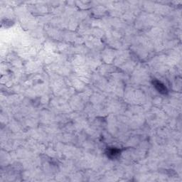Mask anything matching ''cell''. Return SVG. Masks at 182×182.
<instances>
[{
	"instance_id": "obj_2",
	"label": "cell",
	"mask_w": 182,
	"mask_h": 182,
	"mask_svg": "<svg viewBox=\"0 0 182 182\" xmlns=\"http://www.w3.org/2000/svg\"><path fill=\"white\" fill-rule=\"evenodd\" d=\"M119 153H120V151L119 149H116V148H111V149H108V151H107V155H108V157L113 159L115 158L118 156Z\"/></svg>"
},
{
	"instance_id": "obj_1",
	"label": "cell",
	"mask_w": 182,
	"mask_h": 182,
	"mask_svg": "<svg viewBox=\"0 0 182 182\" xmlns=\"http://www.w3.org/2000/svg\"><path fill=\"white\" fill-rule=\"evenodd\" d=\"M153 85H154V88H156V90L159 92V93H160L161 94L167 93L168 91H167V88H166V87L164 86L161 82L159 81L158 80H156V79L153 80Z\"/></svg>"
}]
</instances>
